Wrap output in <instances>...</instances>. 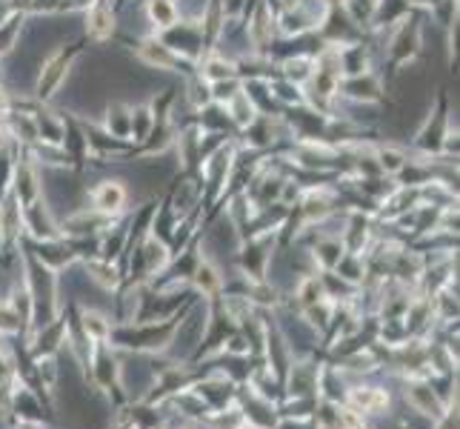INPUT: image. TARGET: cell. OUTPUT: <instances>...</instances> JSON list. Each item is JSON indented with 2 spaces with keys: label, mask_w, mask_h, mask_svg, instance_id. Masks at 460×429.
<instances>
[{
  "label": "cell",
  "mask_w": 460,
  "mask_h": 429,
  "mask_svg": "<svg viewBox=\"0 0 460 429\" xmlns=\"http://www.w3.org/2000/svg\"><path fill=\"white\" fill-rule=\"evenodd\" d=\"M91 32H95V35L112 32V15L106 12V6H98L95 12H91Z\"/></svg>",
  "instance_id": "cell-1"
},
{
  "label": "cell",
  "mask_w": 460,
  "mask_h": 429,
  "mask_svg": "<svg viewBox=\"0 0 460 429\" xmlns=\"http://www.w3.org/2000/svg\"><path fill=\"white\" fill-rule=\"evenodd\" d=\"M120 201H124V192H120L117 187H114V189H112V187H103V189L98 192V206H103V209L120 206Z\"/></svg>",
  "instance_id": "cell-2"
},
{
  "label": "cell",
  "mask_w": 460,
  "mask_h": 429,
  "mask_svg": "<svg viewBox=\"0 0 460 429\" xmlns=\"http://www.w3.org/2000/svg\"><path fill=\"white\" fill-rule=\"evenodd\" d=\"M357 404H360L363 409H378V407L386 404V398L378 395V392H357Z\"/></svg>",
  "instance_id": "cell-3"
},
{
  "label": "cell",
  "mask_w": 460,
  "mask_h": 429,
  "mask_svg": "<svg viewBox=\"0 0 460 429\" xmlns=\"http://www.w3.org/2000/svg\"><path fill=\"white\" fill-rule=\"evenodd\" d=\"M415 398H417V404H423L426 409H432V412H438V407H435V398L429 395V392H423V386H417L415 389Z\"/></svg>",
  "instance_id": "cell-4"
}]
</instances>
